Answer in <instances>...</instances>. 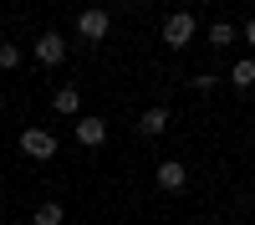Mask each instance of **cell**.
Instances as JSON below:
<instances>
[{"label": "cell", "instance_id": "cell-9", "mask_svg": "<svg viewBox=\"0 0 255 225\" xmlns=\"http://www.w3.org/2000/svg\"><path fill=\"white\" fill-rule=\"evenodd\" d=\"M235 31L240 26H230V20H209V46H220V51L235 46Z\"/></svg>", "mask_w": 255, "mask_h": 225}, {"label": "cell", "instance_id": "cell-7", "mask_svg": "<svg viewBox=\"0 0 255 225\" xmlns=\"http://www.w3.org/2000/svg\"><path fill=\"white\" fill-rule=\"evenodd\" d=\"M51 113H61V118H77V113H82V92H77V87H56V97H51Z\"/></svg>", "mask_w": 255, "mask_h": 225}, {"label": "cell", "instance_id": "cell-13", "mask_svg": "<svg viewBox=\"0 0 255 225\" xmlns=\"http://www.w3.org/2000/svg\"><path fill=\"white\" fill-rule=\"evenodd\" d=\"M240 31H245V41H250V46H255V15L245 20V26H240Z\"/></svg>", "mask_w": 255, "mask_h": 225}, {"label": "cell", "instance_id": "cell-12", "mask_svg": "<svg viewBox=\"0 0 255 225\" xmlns=\"http://www.w3.org/2000/svg\"><path fill=\"white\" fill-rule=\"evenodd\" d=\"M20 61H26V51H20L15 41H0V72H15Z\"/></svg>", "mask_w": 255, "mask_h": 225}, {"label": "cell", "instance_id": "cell-14", "mask_svg": "<svg viewBox=\"0 0 255 225\" xmlns=\"http://www.w3.org/2000/svg\"><path fill=\"white\" fill-rule=\"evenodd\" d=\"M0 225H5V210H0Z\"/></svg>", "mask_w": 255, "mask_h": 225}, {"label": "cell", "instance_id": "cell-5", "mask_svg": "<svg viewBox=\"0 0 255 225\" xmlns=\"http://www.w3.org/2000/svg\"><path fill=\"white\" fill-rule=\"evenodd\" d=\"M56 149H61V143H56V133H46V128H26V133H20V154L36 159V164H46Z\"/></svg>", "mask_w": 255, "mask_h": 225}, {"label": "cell", "instance_id": "cell-3", "mask_svg": "<svg viewBox=\"0 0 255 225\" xmlns=\"http://www.w3.org/2000/svg\"><path fill=\"white\" fill-rule=\"evenodd\" d=\"M153 184H158L163 195H184L189 190V164L184 159H163L158 169H153Z\"/></svg>", "mask_w": 255, "mask_h": 225}, {"label": "cell", "instance_id": "cell-10", "mask_svg": "<svg viewBox=\"0 0 255 225\" xmlns=\"http://www.w3.org/2000/svg\"><path fill=\"white\" fill-rule=\"evenodd\" d=\"M67 220V210H61L56 200H46V205H36V215H31V225H61Z\"/></svg>", "mask_w": 255, "mask_h": 225}, {"label": "cell", "instance_id": "cell-11", "mask_svg": "<svg viewBox=\"0 0 255 225\" xmlns=\"http://www.w3.org/2000/svg\"><path fill=\"white\" fill-rule=\"evenodd\" d=\"M230 82H235V87H255V56H240L235 67H230Z\"/></svg>", "mask_w": 255, "mask_h": 225}, {"label": "cell", "instance_id": "cell-4", "mask_svg": "<svg viewBox=\"0 0 255 225\" xmlns=\"http://www.w3.org/2000/svg\"><path fill=\"white\" fill-rule=\"evenodd\" d=\"M163 41L168 46H189V41H194V10H168L163 15Z\"/></svg>", "mask_w": 255, "mask_h": 225}, {"label": "cell", "instance_id": "cell-6", "mask_svg": "<svg viewBox=\"0 0 255 225\" xmlns=\"http://www.w3.org/2000/svg\"><path fill=\"white\" fill-rule=\"evenodd\" d=\"M72 133H77L82 149H102V143H108V123L87 113V118H77V128H72Z\"/></svg>", "mask_w": 255, "mask_h": 225}, {"label": "cell", "instance_id": "cell-1", "mask_svg": "<svg viewBox=\"0 0 255 225\" xmlns=\"http://www.w3.org/2000/svg\"><path fill=\"white\" fill-rule=\"evenodd\" d=\"M72 26H77V36H82V41H92V46H97V41H108L113 15L102 10V5H87V10H77V20H72Z\"/></svg>", "mask_w": 255, "mask_h": 225}, {"label": "cell", "instance_id": "cell-8", "mask_svg": "<svg viewBox=\"0 0 255 225\" xmlns=\"http://www.w3.org/2000/svg\"><path fill=\"white\" fill-rule=\"evenodd\" d=\"M163 128H168V108H148V113L138 118V133H143V138H158Z\"/></svg>", "mask_w": 255, "mask_h": 225}, {"label": "cell", "instance_id": "cell-2", "mask_svg": "<svg viewBox=\"0 0 255 225\" xmlns=\"http://www.w3.org/2000/svg\"><path fill=\"white\" fill-rule=\"evenodd\" d=\"M31 56H36V67H61V61H67V36L61 31H41Z\"/></svg>", "mask_w": 255, "mask_h": 225}]
</instances>
